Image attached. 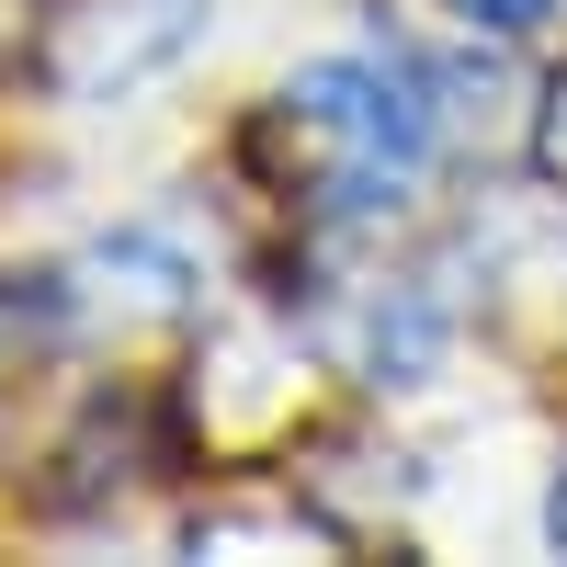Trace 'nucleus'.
<instances>
[{"label":"nucleus","mask_w":567,"mask_h":567,"mask_svg":"<svg viewBox=\"0 0 567 567\" xmlns=\"http://www.w3.org/2000/svg\"><path fill=\"white\" fill-rule=\"evenodd\" d=\"M205 23H216V0H91V12H58V34H45V91L80 103V114L136 103L148 80H171L205 45Z\"/></svg>","instance_id":"nucleus-1"},{"label":"nucleus","mask_w":567,"mask_h":567,"mask_svg":"<svg viewBox=\"0 0 567 567\" xmlns=\"http://www.w3.org/2000/svg\"><path fill=\"white\" fill-rule=\"evenodd\" d=\"M443 12H454L465 34H488V45H523V34H545L556 0H443Z\"/></svg>","instance_id":"nucleus-2"},{"label":"nucleus","mask_w":567,"mask_h":567,"mask_svg":"<svg viewBox=\"0 0 567 567\" xmlns=\"http://www.w3.org/2000/svg\"><path fill=\"white\" fill-rule=\"evenodd\" d=\"M45 0H0V69H23V58H45Z\"/></svg>","instance_id":"nucleus-3"},{"label":"nucleus","mask_w":567,"mask_h":567,"mask_svg":"<svg viewBox=\"0 0 567 567\" xmlns=\"http://www.w3.org/2000/svg\"><path fill=\"white\" fill-rule=\"evenodd\" d=\"M545 545L567 556V454H556V488H545Z\"/></svg>","instance_id":"nucleus-4"}]
</instances>
